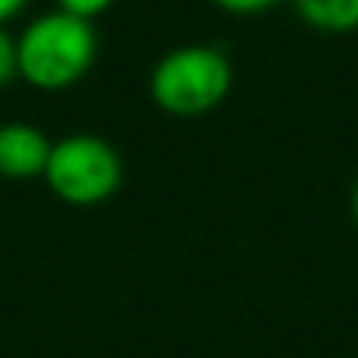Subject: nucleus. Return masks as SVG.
Returning <instances> with one entry per match:
<instances>
[{"label": "nucleus", "instance_id": "f257e3e1", "mask_svg": "<svg viewBox=\"0 0 358 358\" xmlns=\"http://www.w3.org/2000/svg\"><path fill=\"white\" fill-rule=\"evenodd\" d=\"M16 54L19 76L31 88L63 92L92 69L98 57V35L92 19L54 10L29 22V29L16 41Z\"/></svg>", "mask_w": 358, "mask_h": 358}, {"label": "nucleus", "instance_id": "f03ea898", "mask_svg": "<svg viewBox=\"0 0 358 358\" xmlns=\"http://www.w3.org/2000/svg\"><path fill=\"white\" fill-rule=\"evenodd\" d=\"M151 98L173 117H201L227 101L233 66L227 54L210 44H182L151 69Z\"/></svg>", "mask_w": 358, "mask_h": 358}, {"label": "nucleus", "instance_id": "7ed1b4c3", "mask_svg": "<svg viewBox=\"0 0 358 358\" xmlns=\"http://www.w3.org/2000/svg\"><path fill=\"white\" fill-rule=\"evenodd\" d=\"M44 179L60 201L76 204V208H92V204L107 201L120 189L123 161L110 142L79 132V136L54 142Z\"/></svg>", "mask_w": 358, "mask_h": 358}, {"label": "nucleus", "instance_id": "20e7f679", "mask_svg": "<svg viewBox=\"0 0 358 358\" xmlns=\"http://www.w3.org/2000/svg\"><path fill=\"white\" fill-rule=\"evenodd\" d=\"M50 148H54V142L38 126L29 123L0 126V176L6 179L44 176Z\"/></svg>", "mask_w": 358, "mask_h": 358}, {"label": "nucleus", "instance_id": "39448f33", "mask_svg": "<svg viewBox=\"0 0 358 358\" xmlns=\"http://www.w3.org/2000/svg\"><path fill=\"white\" fill-rule=\"evenodd\" d=\"M305 25L327 35L358 31V0H292Z\"/></svg>", "mask_w": 358, "mask_h": 358}, {"label": "nucleus", "instance_id": "423d86ee", "mask_svg": "<svg viewBox=\"0 0 358 358\" xmlns=\"http://www.w3.org/2000/svg\"><path fill=\"white\" fill-rule=\"evenodd\" d=\"M19 76V54H16V41L0 29V85L13 82Z\"/></svg>", "mask_w": 358, "mask_h": 358}, {"label": "nucleus", "instance_id": "0eeeda50", "mask_svg": "<svg viewBox=\"0 0 358 358\" xmlns=\"http://www.w3.org/2000/svg\"><path fill=\"white\" fill-rule=\"evenodd\" d=\"M277 3L280 0H214V6H220L223 13H233V16H255Z\"/></svg>", "mask_w": 358, "mask_h": 358}, {"label": "nucleus", "instance_id": "6e6552de", "mask_svg": "<svg viewBox=\"0 0 358 358\" xmlns=\"http://www.w3.org/2000/svg\"><path fill=\"white\" fill-rule=\"evenodd\" d=\"M57 3H60V10L73 13V16L94 19V16H101L107 6H113V0H57Z\"/></svg>", "mask_w": 358, "mask_h": 358}, {"label": "nucleus", "instance_id": "1a4fd4ad", "mask_svg": "<svg viewBox=\"0 0 358 358\" xmlns=\"http://www.w3.org/2000/svg\"><path fill=\"white\" fill-rule=\"evenodd\" d=\"M29 3V0H0V22H6V19H13L22 6Z\"/></svg>", "mask_w": 358, "mask_h": 358}, {"label": "nucleus", "instance_id": "9d476101", "mask_svg": "<svg viewBox=\"0 0 358 358\" xmlns=\"http://www.w3.org/2000/svg\"><path fill=\"white\" fill-rule=\"evenodd\" d=\"M352 220H355V227H358V179H355V185H352Z\"/></svg>", "mask_w": 358, "mask_h": 358}]
</instances>
